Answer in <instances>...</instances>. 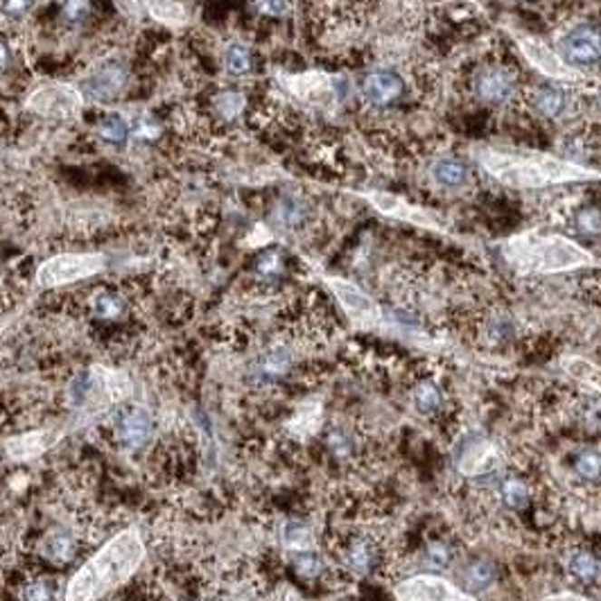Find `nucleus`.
Instances as JSON below:
<instances>
[{"mask_svg": "<svg viewBox=\"0 0 601 601\" xmlns=\"http://www.w3.org/2000/svg\"><path fill=\"white\" fill-rule=\"evenodd\" d=\"M480 163L486 172L511 188H545L558 183L590 181L601 179L595 170L561 160L540 151H498L489 150L480 154Z\"/></svg>", "mask_w": 601, "mask_h": 601, "instance_id": "obj_1", "label": "nucleus"}, {"mask_svg": "<svg viewBox=\"0 0 601 601\" xmlns=\"http://www.w3.org/2000/svg\"><path fill=\"white\" fill-rule=\"evenodd\" d=\"M504 256L522 274H558L595 263L593 254L557 233H518L504 245Z\"/></svg>", "mask_w": 601, "mask_h": 601, "instance_id": "obj_2", "label": "nucleus"}, {"mask_svg": "<svg viewBox=\"0 0 601 601\" xmlns=\"http://www.w3.org/2000/svg\"><path fill=\"white\" fill-rule=\"evenodd\" d=\"M143 548L134 534H122L109 543L93 561L86 563L71 581L66 601H91L104 590L125 581L139 567Z\"/></svg>", "mask_w": 601, "mask_h": 601, "instance_id": "obj_3", "label": "nucleus"}, {"mask_svg": "<svg viewBox=\"0 0 601 601\" xmlns=\"http://www.w3.org/2000/svg\"><path fill=\"white\" fill-rule=\"evenodd\" d=\"M104 269V256L100 254H62L41 265L36 281L41 287H59L82 281Z\"/></svg>", "mask_w": 601, "mask_h": 601, "instance_id": "obj_4", "label": "nucleus"}, {"mask_svg": "<svg viewBox=\"0 0 601 601\" xmlns=\"http://www.w3.org/2000/svg\"><path fill=\"white\" fill-rule=\"evenodd\" d=\"M27 107L44 118H71L80 111L82 93L66 84H50L34 91L27 100Z\"/></svg>", "mask_w": 601, "mask_h": 601, "instance_id": "obj_5", "label": "nucleus"}, {"mask_svg": "<svg viewBox=\"0 0 601 601\" xmlns=\"http://www.w3.org/2000/svg\"><path fill=\"white\" fill-rule=\"evenodd\" d=\"M398 601H475L451 581L434 575H416L396 586Z\"/></svg>", "mask_w": 601, "mask_h": 601, "instance_id": "obj_6", "label": "nucleus"}, {"mask_svg": "<svg viewBox=\"0 0 601 601\" xmlns=\"http://www.w3.org/2000/svg\"><path fill=\"white\" fill-rule=\"evenodd\" d=\"M113 437L127 451H141L154 439V419L143 407H122L113 419Z\"/></svg>", "mask_w": 601, "mask_h": 601, "instance_id": "obj_7", "label": "nucleus"}, {"mask_svg": "<svg viewBox=\"0 0 601 601\" xmlns=\"http://www.w3.org/2000/svg\"><path fill=\"white\" fill-rule=\"evenodd\" d=\"M328 286L330 290H333V295L337 296V301L342 303L346 315L351 316L355 324L362 325L380 324L383 312H380L378 303L371 299L364 290H360L355 283L346 281V278H328Z\"/></svg>", "mask_w": 601, "mask_h": 601, "instance_id": "obj_8", "label": "nucleus"}, {"mask_svg": "<svg viewBox=\"0 0 601 601\" xmlns=\"http://www.w3.org/2000/svg\"><path fill=\"white\" fill-rule=\"evenodd\" d=\"M518 48L536 71L552 77V80H577L579 77L567 66L566 59L558 57V53H554L545 41L536 39V36H518Z\"/></svg>", "mask_w": 601, "mask_h": 601, "instance_id": "obj_9", "label": "nucleus"}, {"mask_svg": "<svg viewBox=\"0 0 601 601\" xmlns=\"http://www.w3.org/2000/svg\"><path fill=\"white\" fill-rule=\"evenodd\" d=\"M84 93L98 102H111L125 91L127 68L121 62H102L86 75Z\"/></svg>", "mask_w": 601, "mask_h": 601, "instance_id": "obj_10", "label": "nucleus"}, {"mask_svg": "<svg viewBox=\"0 0 601 601\" xmlns=\"http://www.w3.org/2000/svg\"><path fill=\"white\" fill-rule=\"evenodd\" d=\"M516 91V77L507 66H484L475 75V93L489 104H504Z\"/></svg>", "mask_w": 601, "mask_h": 601, "instance_id": "obj_11", "label": "nucleus"}, {"mask_svg": "<svg viewBox=\"0 0 601 601\" xmlns=\"http://www.w3.org/2000/svg\"><path fill=\"white\" fill-rule=\"evenodd\" d=\"M561 53L572 66H590L601 59V32L595 27H577L561 39Z\"/></svg>", "mask_w": 601, "mask_h": 601, "instance_id": "obj_12", "label": "nucleus"}, {"mask_svg": "<svg viewBox=\"0 0 601 601\" xmlns=\"http://www.w3.org/2000/svg\"><path fill=\"white\" fill-rule=\"evenodd\" d=\"M80 538L71 529H63V527L50 531L44 538V543H41V552H44L45 561L54 567L71 566L77 558V554H80Z\"/></svg>", "mask_w": 601, "mask_h": 601, "instance_id": "obj_13", "label": "nucleus"}, {"mask_svg": "<svg viewBox=\"0 0 601 601\" xmlns=\"http://www.w3.org/2000/svg\"><path fill=\"white\" fill-rule=\"evenodd\" d=\"M339 558L344 566L355 575H366L378 563V545L369 536H353L339 549Z\"/></svg>", "mask_w": 601, "mask_h": 601, "instance_id": "obj_14", "label": "nucleus"}, {"mask_svg": "<svg viewBox=\"0 0 601 601\" xmlns=\"http://www.w3.org/2000/svg\"><path fill=\"white\" fill-rule=\"evenodd\" d=\"M362 93H364L366 102L373 107H387L393 100L401 98L402 80L392 71H375L366 75Z\"/></svg>", "mask_w": 601, "mask_h": 601, "instance_id": "obj_15", "label": "nucleus"}, {"mask_svg": "<svg viewBox=\"0 0 601 601\" xmlns=\"http://www.w3.org/2000/svg\"><path fill=\"white\" fill-rule=\"evenodd\" d=\"M495 466H498V451L489 441L470 446L459 461V470L463 475H489Z\"/></svg>", "mask_w": 601, "mask_h": 601, "instance_id": "obj_16", "label": "nucleus"}, {"mask_svg": "<svg viewBox=\"0 0 601 601\" xmlns=\"http://www.w3.org/2000/svg\"><path fill=\"white\" fill-rule=\"evenodd\" d=\"M91 310L98 319L102 321H118L122 315H125V296L116 290H107V287H100L91 295L89 299Z\"/></svg>", "mask_w": 601, "mask_h": 601, "instance_id": "obj_17", "label": "nucleus"}, {"mask_svg": "<svg viewBox=\"0 0 601 601\" xmlns=\"http://www.w3.org/2000/svg\"><path fill=\"white\" fill-rule=\"evenodd\" d=\"M412 402H414V407L421 414H437V412H441L446 398H443V392L437 380L425 378L416 383L414 389H412Z\"/></svg>", "mask_w": 601, "mask_h": 601, "instance_id": "obj_18", "label": "nucleus"}, {"mask_svg": "<svg viewBox=\"0 0 601 601\" xmlns=\"http://www.w3.org/2000/svg\"><path fill=\"white\" fill-rule=\"evenodd\" d=\"M567 570L579 581H595L601 575V561L593 549H575L567 557Z\"/></svg>", "mask_w": 601, "mask_h": 601, "instance_id": "obj_19", "label": "nucleus"}, {"mask_svg": "<svg viewBox=\"0 0 601 601\" xmlns=\"http://www.w3.org/2000/svg\"><path fill=\"white\" fill-rule=\"evenodd\" d=\"M274 224L281 228H295L305 219V204L299 197H281L274 206Z\"/></svg>", "mask_w": 601, "mask_h": 601, "instance_id": "obj_20", "label": "nucleus"}, {"mask_svg": "<svg viewBox=\"0 0 601 601\" xmlns=\"http://www.w3.org/2000/svg\"><path fill=\"white\" fill-rule=\"evenodd\" d=\"M567 98L558 86H543L534 93V107L548 118H557L566 111Z\"/></svg>", "mask_w": 601, "mask_h": 601, "instance_id": "obj_21", "label": "nucleus"}, {"mask_svg": "<svg viewBox=\"0 0 601 601\" xmlns=\"http://www.w3.org/2000/svg\"><path fill=\"white\" fill-rule=\"evenodd\" d=\"M432 177L437 179L439 186L457 188L468 179V168L457 159H443L432 168Z\"/></svg>", "mask_w": 601, "mask_h": 601, "instance_id": "obj_22", "label": "nucleus"}, {"mask_svg": "<svg viewBox=\"0 0 601 601\" xmlns=\"http://www.w3.org/2000/svg\"><path fill=\"white\" fill-rule=\"evenodd\" d=\"M499 498H502V502L507 504L509 509H522L529 502L531 489L520 477H507V480L502 481V486H499Z\"/></svg>", "mask_w": 601, "mask_h": 601, "instance_id": "obj_23", "label": "nucleus"}, {"mask_svg": "<svg viewBox=\"0 0 601 601\" xmlns=\"http://www.w3.org/2000/svg\"><path fill=\"white\" fill-rule=\"evenodd\" d=\"M57 586L50 577L36 575L32 579H25L21 586V601H54Z\"/></svg>", "mask_w": 601, "mask_h": 601, "instance_id": "obj_24", "label": "nucleus"}, {"mask_svg": "<svg viewBox=\"0 0 601 601\" xmlns=\"http://www.w3.org/2000/svg\"><path fill=\"white\" fill-rule=\"evenodd\" d=\"M148 9L151 16L163 23L177 25V23L186 21V12H183V7L177 0H148Z\"/></svg>", "mask_w": 601, "mask_h": 601, "instance_id": "obj_25", "label": "nucleus"}, {"mask_svg": "<svg viewBox=\"0 0 601 601\" xmlns=\"http://www.w3.org/2000/svg\"><path fill=\"white\" fill-rule=\"evenodd\" d=\"M224 66H227V71L233 73V75H245L251 68L249 48L242 44L228 45L227 53H224Z\"/></svg>", "mask_w": 601, "mask_h": 601, "instance_id": "obj_26", "label": "nucleus"}, {"mask_svg": "<svg viewBox=\"0 0 601 601\" xmlns=\"http://www.w3.org/2000/svg\"><path fill=\"white\" fill-rule=\"evenodd\" d=\"M245 109V95L237 93V91H224L215 98V111L224 118V121H233V118L240 116V111Z\"/></svg>", "mask_w": 601, "mask_h": 601, "instance_id": "obj_27", "label": "nucleus"}, {"mask_svg": "<svg viewBox=\"0 0 601 601\" xmlns=\"http://www.w3.org/2000/svg\"><path fill=\"white\" fill-rule=\"evenodd\" d=\"M283 543L290 549L307 552L312 545V531L305 525H301V522H287L286 529H283Z\"/></svg>", "mask_w": 601, "mask_h": 601, "instance_id": "obj_28", "label": "nucleus"}, {"mask_svg": "<svg viewBox=\"0 0 601 601\" xmlns=\"http://www.w3.org/2000/svg\"><path fill=\"white\" fill-rule=\"evenodd\" d=\"M127 134H130V125H127L125 118L118 116V113H109V116L100 122V136H102L104 141H109V143H122V141L127 139Z\"/></svg>", "mask_w": 601, "mask_h": 601, "instance_id": "obj_29", "label": "nucleus"}, {"mask_svg": "<svg viewBox=\"0 0 601 601\" xmlns=\"http://www.w3.org/2000/svg\"><path fill=\"white\" fill-rule=\"evenodd\" d=\"M566 369L570 371L577 380H581V383L590 384V387H595L597 392H601V369H597V366H593L590 362L575 357V360H567Z\"/></svg>", "mask_w": 601, "mask_h": 601, "instance_id": "obj_30", "label": "nucleus"}, {"mask_svg": "<svg viewBox=\"0 0 601 601\" xmlns=\"http://www.w3.org/2000/svg\"><path fill=\"white\" fill-rule=\"evenodd\" d=\"M493 567H490V563H484V561H475L468 566L466 570V581L472 586V588H489L490 584H493Z\"/></svg>", "mask_w": 601, "mask_h": 601, "instance_id": "obj_31", "label": "nucleus"}, {"mask_svg": "<svg viewBox=\"0 0 601 601\" xmlns=\"http://www.w3.org/2000/svg\"><path fill=\"white\" fill-rule=\"evenodd\" d=\"M328 448H330V452L334 454V457H339V459H348L353 454V439H351V434L346 432V430H342V428H334V430H330L328 432Z\"/></svg>", "mask_w": 601, "mask_h": 601, "instance_id": "obj_32", "label": "nucleus"}, {"mask_svg": "<svg viewBox=\"0 0 601 601\" xmlns=\"http://www.w3.org/2000/svg\"><path fill=\"white\" fill-rule=\"evenodd\" d=\"M295 567H296V572H299V577H303V579H307V581H312V579H316V577L324 575V561H321V558L312 552H303L301 557L295 561Z\"/></svg>", "mask_w": 601, "mask_h": 601, "instance_id": "obj_33", "label": "nucleus"}, {"mask_svg": "<svg viewBox=\"0 0 601 601\" xmlns=\"http://www.w3.org/2000/svg\"><path fill=\"white\" fill-rule=\"evenodd\" d=\"M256 269H258V274L263 278H276L278 274L283 272V256L278 254V251H267V254H263L258 258Z\"/></svg>", "mask_w": 601, "mask_h": 601, "instance_id": "obj_34", "label": "nucleus"}, {"mask_svg": "<svg viewBox=\"0 0 601 601\" xmlns=\"http://www.w3.org/2000/svg\"><path fill=\"white\" fill-rule=\"evenodd\" d=\"M577 472L586 480H595L601 475V454L586 452L577 459Z\"/></svg>", "mask_w": 601, "mask_h": 601, "instance_id": "obj_35", "label": "nucleus"}, {"mask_svg": "<svg viewBox=\"0 0 601 601\" xmlns=\"http://www.w3.org/2000/svg\"><path fill=\"white\" fill-rule=\"evenodd\" d=\"M91 3L89 0H63L62 14L68 21H82L84 16H89Z\"/></svg>", "mask_w": 601, "mask_h": 601, "instance_id": "obj_36", "label": "nucleus"}, {"mask_svg": "<svg viewBox=\"0 0 601 601\" xmlns=\"http://www.w3.org/2000/svg\"><path fill=\"white\" fill-rule=\"evenodd\" d=\"M428 561L434 567H448V563L452 561V552L448 549V545L443 543H432L428 548Z\"/></svg>", "mask_w": 601, "mask_h": 601, "instance_id": "obj_37", "label": "nucleus"}, {"mask_svg": "<svg viewBox=\"0 0 601 601\" xmlns=\"http://www.w3.org/2000/svg\"><path fill=\"white\" fill-rule=\"evenodd\" d=\"M254 3L265 16H283L290 9V0H254Z\"/></svg>", "mask_w": 601, "mask_h": 601, "instance_id": "obj_38", "label": "nucleus"}, {"mask_svg": "<svg viewBox=\"0 0 601 601\" xmlns=\"http://www.w3.org/2000/svg\"><path fill=\"white\" fill-rule=\"evenodd\" d=\"M579 228H584L586 233H599L601 231V213L599 210L590 208L584 210L579 215Z\"/></svg>", "mask_w": 601, "mask_h": 601, "instance_id": "obj_39", "label": "nucleus"}, {"mask_svg": "<svg viewBox=\"0 0 601 601\" xmlns=\"http://www.w3.org/2000/svg\"><path fill=\"white\" fill-rule=\"evenodd\" d=\"M30 7V0H3V12L7 16H21Z\"/></svg>", "mask_w": 601, "mask_h": 601, "instance_id": "obj_40", "label": "nucleus"}, {"mask_svg": "<svg viewBox=\"0 0 601 601\" xmlns=\"http://www.w3.org/2000/svg\"><path fill=\"white\" fill-rule=\"evenodd\" d=\"M543 601H590V599L581 597V595L577 593H558V595H549V597H545Z\"/></svg>", "mask_w": 601, "mask_h": 601, "instance_id": "obj_41", "label": "nucleus"}, {"mask_svg": "<svg viewBox=\"0 0 601 601\" xmlns=\"http://www.w3.org/2000/svg\"><path fill=\"white\" fill-rule=\"evenodd\" d=\"M9 66V48L5 45V41H0V73Z\"/></svg>", "mask_w": 601, "mask_h": 601, "instance_id": "obj_42", "label": "nucleus"}, {"mask_svg": "<svg viewBox=\"0 0 601 601\" xmlns=\"http://www.w3.org/2000/svg\"><path fill=\"white\" fill-rule=\"evenodd\" d=\"M0 463H3V457H0Z\"/></svg>", "mask_w": 601, "mask_h": 601, "instance_id": "obj_43", "label": "nucleus"}]
</instances>
